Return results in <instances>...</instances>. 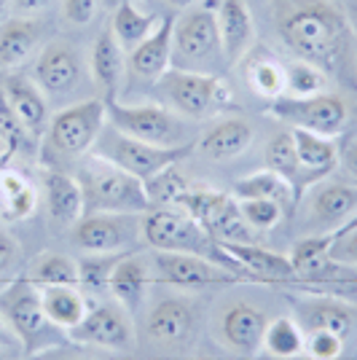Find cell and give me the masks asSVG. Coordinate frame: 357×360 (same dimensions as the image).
I'll return each instance as SVG.
<instances>
[{
    "mask_svg": "<svg viewBox=\"0 0 357 360\" xmlns=\"http://www.w3.org/2000/svg\"><path fill=\"white\" fill-rule=\"evenodd\" d=\"M3 6H6V0H0V11H3Z\"/></svg>",
    "mask_w": 357,
    "mask_h": 360,
    "instance_id": "cell-54",
    "label": "cell"
},
{
    "mask_svg": "<svg viewBox=\"0 0 357 360\" xmlns=\"http://www.w3.org/2000/svg\"><path fill=\"white\" fill-rule=\"evenodd\" d=\"M215 22L221 32L223 60L239 65L250 57L255 46V22L245 0H215Z\"/></svg>",
    "mask_w": 357,
    "mask_h": 360,
    "instance_id": "cell-18",
    "label": "cell"
},
{
    "mask_svg": "<svg viewBox=\"0 0 357 360\" xmlns=\"http://www.w3.org/2000/svg\"><path fill=\"white\" fill-rule=\"evenodd\" d=\"M129 253V250H124ZM124 253H103V255H84L78 261V288L94 296V299H105L110 296V274L116 269Z\"/></svg>",
    "mask_w": 357,
    "mask_h": 360,
    "instance_id": "cell-34",
    "label": "cell"
},
{
    "mask_svg": "<svg viewBox=\"0 0 357 360\" xmlns=\"http://www.w3.org/2000/svg\"><path fill=\"white\" fill-rule=\"evenodd\" d=\"M172 25H175L172 16L162 19L148 38L140 41L126 54L129 73L137 78H145V81H156L159 75H164L172 68Z\"/></svg>",
    "mask_w": 357,
    "mask_h": 360,
    "instance_id": "cell-22",
    "label": "cell"
},
{
    "mask_svg": "<svg viewBox=\"0 0 357 360\" xmlns=\"http://www.w3.org/2000/svg\"><path fill=\"white\" fill-rule=\"evenodd\" d=\"M306 326L309 330H330L346 339V333L352 328V312L339 301H314L306 309Z\"/></svg>",
    "mask_w": 357,
    "mask_h": 360,
    "instance_id": "cell-39",
    "label": "cell"
},
{
    "mask_svg": "<svg viewBox=\"0 0 357 360\" xmlns=\"http://www.w3.org/2000/svg\"><path fill=\"white\" fill-rule=\"evenodd\" d=\"M16 255H19V248H16L14 237H11V234H6V231H0V274L14 264Z\"/></svg>",
    "mask_w": 357,
    "mask_h": 360,
    "instance_id": "cell-47",
    "label": "cell"
},
{
    "mask_svg": "<svg viewBox=\"0 0 357 360\" xmlns=\"http://www.w3.org/2000/svg\"><path fill=\"white\" fill-rule=\"evenodd\" d=\"M0 317L25 345L27 355L48 349L54 345V333L60 330L48 323L44 304H41V288L27 274L11 280L0 290Z\"/></svg>",
    "mask_w": 357,
    "mask_h": 360,
    "instance_id": "cell-6",
    "label": "cell"
},
{
    "mask_svg": "<svg viewBox=\"0 0 357 360\" xmlns=\"http://www.w3.org/2000/svg\"><path fill=\"white\" fill-rule=\"evenodd\" d=\"M108 108V124L113 129H119L121 135L143 140L150 146H162V148H172V146H186V124L175 110L167 105H156V103H119L110 100L105 103Z\"/></svg>",
    "mask_w": 357,
    "mask_h": 360,
    "instance_id": "cell-8",
    "label": "cell"
},
{
    "mask_svg": "<svg viewBox=\"0 0 357 360\" xmlns=\"http://www.w3.org/2000/svg\"><path fill=\"white\" fill-rule=\"evenodd\" d=\"M344 352V336L330 333V330H309L306 333V347L304 355L312 360H339Z\"/></svg>",
    "mask_w": 357,
    "mask_h": 360,
    "instance_id": "cell-43",
    "label": "cell"
},
{
    "mask_svg": "<svg viewBox=\"0 0 357 360\" xmlns=\"http://www.w3.org/2000/svg\"><path fill=\"white\" fill-rule=\"evenodd\" d=\"M266 167L274 169V172H280L293 186L298 183V156H296V143H293L290 132H280L266 146Z\"/></svg>",
    "mask_w": 357,
    "mask_h": 360,
    "instance_id": "cell-42",
    "label": "cell"
},
{
    "mask_svg": "<svg viewBox=\"0 0 357 360\" xmlns=\"http://www.w3.org/2000/svg\"><path fill=\"white\" fill-rule=\"evenodd\" d=\"M30 277L38 288L48 285H70L78 288V261L62 253H44L35 258L30 266Z\"/></svg>",
    "mask_w": 357,
    "mask_h": 360,
    "instance_id": "cell-37",
    "label": "cell"
},
{
    "mask_svg": "<svg viewBox=\"0 0 357 360\" xmlns=\"http://www.w3.org/2000/svg\"><path fill=\"white\" fill-rule=\"evenodd\" d=\"M180 207L196 218L215 242H255L253 229L239 215L237 199L223 191L188 188L180 199Z\"/></svg>",
    "mask_w": 357,
    "mask_h": 360,
    "instance_id": "cell-11",
    "label": "cell"
},
{
    "mask_svg": "<svg viewBox=\"0 0 357 360\" xmlns=\"http://www.w3.org/2000/svg\"><path fill=\"white\" fill-rule=\"evenodd\" d=\"M339 167L344 169V178L357 183V137H349L339 148Z\"/></svg>",
    "mask_w": 357,
    "mask_h": 360,
    "instance_id": "cell-46",
    "label": "cell"
},
{
    "mask_svg": "<svg viewBox=\"0 0 357 360\" xmlns=\"http://www.w3.org/2000/svg\"><path fill=\"white\" fill-rule=\"evenodd\" d=\"M357 212V183L320 180L306 196V218L323 234L336 231Z\"/></svg>",
    "mask_w": 357,
    "mask_h": 360,
    "instance_id": "cell-16",
    "label": "cell"
},
{
    "mask_svg": "<svg viewBox=\"0 0 357 360\" xmlns=\"http://www.w3.org/2000/svg\"><path fill=\"white\" fill-rule=\"evenodd\" d=\"M261 347L277 360L301 358L304 347H306V333L293 317H277V320L266 323V333H264Z\"/></svg>",
    "mask_w": 357,
    "mask_h": 360,
    "instance_id": "cell-33",
    "label": "cell"
},
{
    "mask_svg": "<svg viewBox=\"0 0 357 360\" xmlns=\"http://www.w3.org/2000/svg\"><path fill=\"white\" fill-rule=\"evenodd\" d=\"M153 269L164 283L180 290H207V288L234 285L242 280L237 271L191 253H156Z\"/></svg>",
    "mask_w": 357,
    "mask_h": 360,
    "instance_id": "cell-14",
    "label": "cell"
},
{
    "mask_svg": "<svg viewBox=\"0 0 357 360\" xmlns=\"http://www.w3.org/2000/svg\"><path fill=\"white\" fill-rule=\"evenodd\" d=\"M41 30L30 16H11L0 25V70H14L38 46Z\"/></svg>",
    "mask_w": 357,
    "mask_h": 360,
    "instance_id": "cell-29",
    "label": "cell"
},
{
    "mask_svg": "<svg viewBox=\"0 0 357 360\" xmlns=\"http://www.w3.org/2000/svg\"><path fill=\"white\" fill-rule=\"evenodd\" d=\"M352 360H357V355H355V358H352Z\"/></svg>",
    "mask_w": 357,
    "mask_h": 360,
    "instance_id": "cell-56",
    "label": "cell"
},
{
    "mask_svg": "<svg viewBox=\"0 0 357 360\" xmlns=\"http://www.w3.org/2000/svg\"><path fill=\"white\" fill-rule=\"evenodd\" d=\"M268 116L285 121L290 129H306L323 137H339L346 127L349 110L339 94H314V97H277L268 103Z\"/></svg>",
    "mask_w": 357,
    "mask_h": 360,
    "instance_id": "cell-10",
    "label": "cell"
},
{
    "mask_svg": "<svg viewBox=\"0 0 357 360\" xmlns=\"http://www.w3.org/2000/svg\"><path fill=\"white\" fill-rule=\"evenodd\" d=\"M105 124H108V108L103 97L81 100V103L62 108L57 116L48 119L46 143L54 153H60L65 159H78L94 148Z\"/></svg>",
    "mask_w": 357,
    "mask_h": 360,
    "instance_id": "cell-9",
    "label": "cell"
},
{
    "mask_svg": "<svg viewBox=\"0 0 357 360\" xmlns=\"http://www.w3.org/2000/svg\"><path fill=\"white\" fill-rule=\"evenodd\" d=\"M89 75L105 103L119 100V89L124 84V75H126V51L121 49V44L116 41V35L108 25L91 44Z\"/></svg>",
    "mask_w": 357,
    "mask_h": 360,
    "instance_id": "cell-19",
    "label": "cell"
},
{
    "mask_svg": "<svg viewBox=\"0 0 357 360\" xmlns=\"http://www.w3.org/2000/svg\"><path fill=\"white\" fill-rule=\"evenodd\" d=\"M103 3H105V6H113V8H116L121 0H103Z\"/></svg>",
    "mask_w": 357,
    "mask_h": 360,
    "instance_id": "cell-51",
    "label": "cell"
},
{
    "mask_svg": "<svg viewBox=\"0 0 357 360\" xmlns=\"http://www.w3.org/2000/svg\"><path fill=\"white\" fill-rule=\"evenodd\" d=\"M140 231H143L145 245H150L156 253L202 255V258H209L226 269L237 271L234 261L221 250V245L212 240L202 229V224L191 218L183 207H150L140 218Z\"/></svg>",
    "mask_w": 357,
    "mask_h": 360,
    "instance_id": "cell-3",
    "label": "cell"
},
{
    "mask_svg": "<svg viewBox=\"0 0 357 360\" xmlns=\"http://www.w3.org/2000/svg\"><path fill=\"white\" fill-rule=\"evenodd\" d=\"M194 148V143L186 146H172V148H162V146H150L143 140L121 135L119 129H113L110 124H105V129L100 132L97 143H94V153L103 156L105 162L121 167L124 172L134 175L137 180L153 178L156 172H162L164 167L178 165L180 159L188 156V150Z\"/></svg>",
    "mask_w": 357,
    "mask_h": 360,
    "instance_id": "cell-7",
    "label": "cell"
},
{
    "mask_svg": "<svg viewBox=\"0 0 357 360\" xmlns=\"http://www.w3.org/2000/svg\"><path fill=\"white\" fill-rule=\"evenodd\" d=\"M0 207L11 221H25L38 207V191L19 169H0Z\"/></svg>",
    "mask_w": 357,
    "mask_h": 360,
    "instance_id": "cell-31",
    "label": "cell"
},
{
    "mask_svg": "<svg viewBox=\"0 0 357 360\" xmlns=\"http://www.w3.org/2000/svg\"><path fill=\"white\" fill-rule=\"evenodd\" d=\"M349 229H357V212L352 215V218H349V221H346V224L339 226L336 231H330V234H344V231H349Z\"/></svg>",
    "mask_w": 357,
    "mask_h": 360,
    "instance_id": "cell-49",
    "label": "cell"
},
{
    "mask_svg": "<svg viewBox=\"0 0 357 360\" xmlns=\"http://www.w3.org/2000/svg\"><path fill=\"white\" fill-rule=\"evenodd\" d=\"M0 162H3V140H0Z\"/></svg>",
    "mask_w": 357,
    "mask_h": 360,
    "instance_id": "cell-53",
    "label": "cell"
},
{
    "mask_svg": "<svg viewBox=\"0 0 357 360\" xmlns=\"http://www.w3.org/2000/svg\"><path fill=\"white\" fill-rule=\"evenodd\" d=\"M234 196L237 199H274L285 207V212L296 210L298 199H296V186L287 178H283L280 172L274 169H261L253 172L247 178H239L234 183Z\"/></svg>",
    "mask_w": 357,
    "mask_h": 360,
    "instance_id": "cell-30",
    "label": "cell"
},
{
    "mask_svg": "<svg viewBox=\"0 0 357 360\" xmlns=\"http://www.w3.org/2000/svg\"><path fill=\"white\" fill-rule=\"evenodd\" d=\"M0 86L6 91L8 105L14 108L16 119L22 121V127L27 129L30 137L46 135L48 127V103H46L44 89L22 73H6L0 78Z\"/></svg>",
    "mask_w": 357,
    "mask_h": 360,
    "instance_id": "cell-20",
    "label": "cell"
},
{
    "mask_svg": "<svg viewBox=\"0 0 357 360\" xmlns=\"http://www.w3.org/2000/svg\"><path fill=\"white\" fill-rule=\"evenodd\" d=\"M143 215H84L73 226V242L86 255L124 253L134 240H143L140 231Z\"/></svg>",
    "mask_w": 357,
    "mask_h": 360,
    "instance_id": "cell-13",
    "label": "cell"
},
{
    "mask_svg": "<svg viewBox=\"0 0 357 360\" xmlns=\"http://www.w3.org/2000/svg\"><path fill=\"white\" fill-rule=\"evenodd\" d=\"M194 328V307L186 299H162L145 320V330L156 345H183L191 339Z\"/></svg>",
    "mask_w": 357,
    "mask_h": 360,
    "instance_id": "cell-24",
    "label": "cell"
},
{
    "mask_svg": "<svg viewBox=\"0 0 357 360\" xmlns=\"http://www.w3.org/2000/svg\"><path fill=\"white\" fill-rule=\"evenodd\" d=\"M156 25H159V19L150 14H143V11L134 6V0H121L119 6L113 8L110 22H108V27L113 30L116 41H119L121 49H124L126 54H129L140 41H145Z\"/></svg>",
    "mask_w": 357,
    "mask_h": 360,
    "instance_id": "cell-32",
    "label": "cell"
},
{
    "mask_svg": "<svg viewBox=\"0 0 357 360\" xmlns=\"http://www.w3.org/2000/svg\"><path fill=\"white\" fill-rule=\"evenodd\" d=\"M78 183L84 191V215H143L150 210L143 180L97 153L81 162Z\"/></svg>",
    "mask_w": 357,
    "mask_h": 360,
    "instance_id": "cell-2",
    "label": "cell"
},
{
    "mask_svg": "<svg viewBox=\"0 0 357 360\" xmlns=\"http://www.w3.org/2000/svg\"><path fill=\"white\" fill-rule=\"evenodd\" d=\"M221 60L223 46L215 22V0L205 8H186L172 25V68L215 73L212 68Z\"/></svg>",
    "mask_w": 357,
    "mask_h": 360,
    "instance_id": "cell-5",
    "label": "cell"
},
{
    "mask_svg": "<svg viewBox=\"0 0 357 360\" xmlns=\"http://www.w3.org/2000/svg\"><path fill=\"white\" fill-rule=\"evenodd\" d=\"M194 360H207V358H194Z\"/></svg>",
    "mask_w": 357,
    "mask_h": 360,
    "instance_id": "cell-55",
    "label": "cell"
},
{
    "mask_svg": "<svg viewBox=\"0 0 357 360\" xmlns=\"http://www.w3.org/2000/svg\"><path fill=\"white\" fill-rule=\"evenodd\" d=\"M73 345H89V347H105V349H132L134 347V328L132 315L110 301H97L89 304V312L84 320L65 333Z\"/></svg>",
    "mask_w": 357,
    "mask_h": 360,
    "instance_id": "cell-12",
    "label": "cell"
},
{
    "mask_svg": "<svg viewBox=\"0 0 357 360\" xmlns=\"http://www.w3.org/2000/svg\"><path fill=\"white\" fill-rule=\"evenodd\" d=\"M242 277L271 280V283H298V274L290 264V255L274 253L255 242H218Z\"/></svg>",
    "mask_w": 357,
    "mask_h": 360,
    "instance_id": "cell-17",
    "label": "cell"
},
{
    "mask_svg": "<svg viewBox=\"0 0 357 360\" xmlns=\"http://www.w3.org/2000/svg\"><path fill=\"white\" fill-rule=\"evenodd\" d=\"M0 140H3V162H8L11 156H16L32 140L27 135V129L22 127V121L16 119L14 108L8 105L3 86H0Z\"/></svg>",
    "mask_w": 357,
    "mask_h": 360,
    "instance_id": "cell-41",
    "label": "cell"
},
{
    "mask_svg": "<svg viewBox=\"0 0 357 360\" xmlns=\"http://www.w3.org/2000/svg\"><path fill=\"white\" fill-rule=\"evenodd\" d=\"M167 3H169V6H175V8H183V11H186V8H194L199 0H167Z\"/></svg>",
    "mask_w": 357,
    "mask_h": 360,
    "instance_id": "cell-50",
    "label": "cell"
},
{
    "mask_svg": "<svg viewBox=\"0 0 357 360\" xmlns=\"http://www.w3.org/2000/svg\"><path fill=\"white\" fill-rule=\"evenodd\" d=\"M143 186H145L150 207H180L183 194L191 188L188 180L178 172V165L164 167L162 172H156V175L145 180Z\"/></svg>",
    "mask_w": 357,
    "mask_h": 360,
    "instance_id": "cell-38",
    "label": "cell"
},
{
    "mask_svg": "<svg viewBox=\"0 0 357 360\" xmlns=\"http://www.w3.org/2000/svg\"><path fill=\"white\" fill-rule=\"evenodd\" d=\"M3 328H6V323H3V317H0V333H3Z\"/></svg>",
    "mask_w": 357,
    "mask_h": 360,
    "instance_id": "cell-52",
    "label": "cell"
},
{
    "mask_svg": "<svg viewBox=\"0 0 357 360\" xmlns=\"http://www.w3.org/2000/svg\"><path fill=\"white\" fill-rule=\"evenodd\" d=\"M274 22L298 60L314 62L342 81L357 73L355 30L336 0H277Z\"/></svg>",
    "mask_w": 357,
    "mask_h": 360,
    "instance_id": "cell-1",
    "label": "cell"
},
{
    "mask_svg": "<svg viewBox=\"0 0 357 360\" xmlns=\"http://www.w3.org/2000/svg\"><path fill=\"white\" fill-rule=\"evenodd\" d=\"M327 84H330V75L314 62L296 57L285 65V94L287 97H314V94L327 91Z\"/></svg>",
    "mask_w": 357,
    "mask_h": 360,
    "instance_id": "cell-36",
    "label": "cell"
},
{
    "mask_svg": "<svg viewBox=\"0 0 357 360\" xmlns=\"http://www.w3.org/2000/svg\"><path fill=\"white\" fill-rule=\"evenodd\" d=\"M46 207L51 221L60 229H73L84 218V191L78 178H73L65 169H46L44 175Z\"/></svg>",
    "mask_w": 357,
    "mask_h": 360,
    "instance_id": "cell-23",
    "label": "cell"
},
{
    "mask_svg": "<svg viewBox=\"0 0 357 360\" xmlns=\"http://www.w3.org/2000/svg\"><path fill=\"white\" fill-rule=\"evenodd\" d=\"M54 0H11V8H14V16H35L46 11Z\"/></svg>",
    "mask_w": 357,
    "mask_h": 360,
    "instance_id": "cell-48",
    "label": "cell"
},
{
    "mask_svg": "<svg viewBox=\"0 0 357 360\" xmlns=\"http://www.w3.org/2000/svg\"><path fill=\"white\" fill-rule=\"evenodd\" d=\"M237 207L253 231H271L285 215V207L274 199H237Z\"/></svg>",
    "mask_w": 357,
    "mask_h": 360,
    "instance_id": "cell-40",
    "label": "cell"
},
{
    "mask_svg": "<svg viewBox=\"0 0 357 360\" xmlns=\"http://www.w3.org/2000/svg\"><path fill=\"white\" fill-rule=\"evenodd\" d=\"M100 3H103V0H65V3H62V11H65V19H67L70 25L84 27V25H89L91 19L97 16Z\"/></svg>",
    "mask_w": 357,
    "mask_h": 360,
    "instance_id": "cell-45",
    "label": "cell"
},
{
    "mask_svg": "<svg viewBox=\"0 0 357 360\" xmlns=\"http://www.w3.org/2000/svg\"><path fill=\"white\" fill-rule=\"evenodd\" d=\"M84 81V60L70 44L51 41L44 46L35 62V84L44 89L46 97H65L73 94Z\"/></svg>",
    "mask_w": 357,
    "mask_h": 360,
    "instance_id": "cell-15",
    "label": "cell"
},
{
    "mask_svg": "<svg viewBox=\"0 0 357 360\" xmlns=\"http://www.w3.org/2000/svg\"><path fill=\"white\" fill-rule=\"evenodd\" d=\"M266 323L268 320L261 309H255L250 304H234L231 309L223 312L221 333H223L226 345H231L245 355H253L264 345Z\"/></svg>",
    "mask_w": 357,
    "mask_h": 360,
    "instance_id": "cell-27",
    "label": "cell"
},
{
    "mask_svg": "<svg viewBox=\"0 0 357 360\" xmlns=\"http://www.w3.org/2000/svg\"><path fill=\"white\" fill-rule=\"evenodd\" d=\"M247 84L264 100H277L285 94V65L271 54H255L247 62Z\"/></svg>",
    "mask_w": 357,
    "mask_h": 360,
    "instance_id": "cell-35",
    "label": "cell"
},
{
    "mask_svg": "<svg viewBox=\"0 0 357 360\" xmlns=\"http://www.w3.org/2000/svg\"><path fill=\"white\" fill-rule=\"evenodd\" d=\"M41 304H44V312L48 317V323L54 328H60L62 333L75 328L84 320V315L89 312L86 293L81 288H70V285L41 288Z\"/></svg>",
    "mask_w": 357,
    "mask_h": 360,
    "instance_id": "cell-28",
    "label": "cell"
},
{
    "mask_svg": "<svg viewBox=\"0 0 357 360\" xmlns=\"http://www.w3.org/2000/svg\"><path fill=\"white\" fill-rule=\"evenodd\" d=\"M293 143H296L298 156V194L314 183L325 180L336 167H339V146L336 137H323L306 132V129H290Z\"/></svg>",
    "mask_w": 357,
    "mask_h": 360,
    "instance_id": "cell-21",
    "label": "cell"
},
{
    "mask_svg": "<svg viewBox=\"0 0 357 360\" xmlns=\"http://www.w3.org/2000/svg\"><path fill=\"white\" fill-rule=\"evenodd\" d=\"M255 129L245 119H223L199 137V150L212 162H231L253 146Z\"/></svg>",
    "mask_w": 357,
    "mask_h": 360,
    "instance_id": "cell-26",
    "label": "cell"
},
{
    "mask_svg": "<svg viewBox=\"0 0 357 360\" xmlns=\"http://www.w3.org/2000/svg\"><path fill=\"white\" fill-rule=\"evenodd\" d=\"M327 240H330V258L357 269V229H349L344 234H327Z\"/></svg>",
    "mask_w": 357,
    "mask_h": 360,
    "instance_id": "cell-44",
    "label": "cell"
},
{
    "mask_svg": "<svg viewBox=\"0 0 357 360\" xmlns=\"http://www.w3.org/2000/svg\"><path fill=\"white\" fill-rule=\"evenodd\" d=\"M156 89L167 108L183 119H209L231 103L226 84L215 73L169 68L167 73L156 78Z\"/></svg>",
    "mask_w": 357,
    "mask_h": 360,
    "instance_id": "cell-4",
    "label": "cell"
},
{
    "mask_svg": "<svg viewBox=\"0 0 357 360\" xmlns=\"http://www.w3.org/2000/svg\"><path fill=\"white\" fill-rule=\"evenodd\" d=\"M148 283H150V269L148 261L137 253H124L116 269L110 274V296L116 304H121L129 315H137L140 304L145 301V293H148Z\"/></svg>",
    "mask_w": 357,
    "mask_h": 360,
    "instance_id": "cell-25",
    "label": "cell"
}]
</instances>
